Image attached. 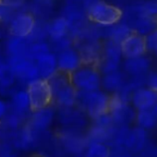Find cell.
<instances>
[{
	"instance_id": "6da1fadb",
	"label": "cell",
	"mask_w": 157,
	"mask_h": 157,
	"mask_svg": "<svg viewBox=\"0 0 157 157\" xmlns=\"http://www.w3.org/2000/svg\"><path fill=\"white\" fill-rule=\"evenodd\" d=\"M111 94L103 89L93 92H78L77 106L92 120L109 112Z\"/></svg>"
},
{
	"instance_id": "7a4b0ae2",
	"label": "cell",
	"mask_w": 157,
	"mask_h": 157,
	"mask_svg": "<svg viewBox=\"0 0 157 157\" xmlns=\"http://www.w3.org/2000/svg\"><path fill=\"white\" fill-rule=\"evenodd\" d=\"M86 14L91 21L102 27L115 25L120 22L123 17V12L117 6L104 0L89 1L86 6Z\"/></svg>"
},
{
	"instance_id": "3957f363",
	"label": "cell",
	"mask_w": 157,
	"mask_h": 157,
	"mask_svg": "<svg viewBox=\"0 0 157 157\" xmlns=\"http://www.w3.org/2000/svg\"><path fill=\"white\" fill-rule=\"evenodd\" d=\"M52 88L54 102L59 108L77 106L78 91L73 86L69 75L58 71L49 80Z\"/></svg>"
},
{
	"instance_id": "277c9868",
	"label": "cell",
	"mask_w": 157,
	"mask_h": 157,
	"mask_svg": "<svg viewBox=\"0 0 157 157\" xmlns=\"http://www.w3.org/2000/svg\"><path fill=\"white\" fill-rule=\"evenodd\" d=\"M69 77L78 92H93L102 89L103 74L98 66L83 64Z\"/></svg>"
},
{
	"instance_id": "5b68a950",
	"label": "cell",
	"mask_w": 157,
	"mask_h": 157,
	"mask_svg": "<svg viewBox=\"0 0 157 157\" xmlns=\"http://www.w3.org/2000/svg\"><path fill=\"white\" fill-rule=\"evenodd\" d=\"M117 125L111 115L105 113L94 119L86 130L88 142H103L110 144Z\"/></svg>"
},
{
	"instance_id": "8992f818",
	"label": "cell",
	"mask_w": 157,
	"mask_h": 157,
	"mask_svg": "<svg viewBox=\"0 0 157 157\" xmlns=\"http://www.w3.org/2000/svg\"><path fill=\"white\" fill-rule=\"evenodd\" d=\"M26 91L29 95L31 111L33 113L51 106L54 103L52 88L47 80L41 78H37L28 84Z\"/></svg>"
},
{
	"instance_id": "52a82bcc",
	"label": "cell",
	"mask_w": 157,
	"mask_h": 157,
	"mask_svg": "<svg viewBox=\"0 0 157 157\" xmlns=\"http://www.w3.org/2000/svg\"><path fill=\"white\" fill-rule=\"evenodd\" d=\"M58 140L60 146L69 157H83L88 145L86 131L62 128Z\"/></svg>"
},
{
	"instance_id": "ba28073f",
	"label": "cell",
	"mask_w": 157,
	"mask_h": 157,
	"mask_svg": "<svg viewBox=\"0 0 157 157\" xmlns=\"http://www.w3.org/2000/svg\"><path fill=\"white\" fill-rule=\"evenodd\" d=\"M122 51L120 44L107 40L103 45L101 60L98 64V67L102 74H107L120 69L122 64Z\"/></svg>"
},
{
	"instance_id": "9c48e42d",
	"label": "cell",
	"mask_w": 157,
	"mask_h": 157,
	"mask_svg": "<svg viewBox=\"0 0 157 157\" xmlns=\"http://www.w3.org/2000/svg\"><path fill=\"white\" fill-rule=\"evenodd\" d=\"M8 64L15 77L28 84L40 78L36 62L28 56L9 57Z\"/></svg>"
},
{
	"instance_id": "30bf717a",
	"label": "cell",
	"mask_w": 157,
	"mask_h": 157,
	"mask_svg": "<svg viewBox=\"0 0 157 157\" xmlns=\"http://www.w3.org/2000/svg\"><path fill=\"white\" fill-rule=\"evenodd\" d=\"M57 117L62 128L85 131L88 127V116L78 106L59 108Z\"/></svg>"
},
{
	"instance_id": "8fae6325",
	"label": "cell",
	"mask_w": 157,
	"mask_h": 157,
	"mask_svg": "<svg viewBox=\"0 0 157 157\" xmlns=\"http://www.w3.org/2000/svg\"><path fill=\"white\" fill-rule=\"evenodd\" d=\"M109 114L117 126H131L135 123L137 111L131 103L124 102L116 95H111Z\"/></svg>"
},
{
	"instance_id": "7c38bea8",
	"label": "cell",
	"mask_w": 157,
	"mask_h": 157,
	"mask_svg": "<svg viewBox=\"0 0 157 157\" xmlns=\"http://www.w3.org/2000/svg\"><path fill=\"white\" fill-rule=\"evenodd\" d=\"M36 22L37 21L33 13L20 11L9 23L10 35L21 38H29L36 25Z\"/></svg>"
},
{
	"instance_id": "4fadbf2b",
	"label": "cell",
	"mask_w": 157,
	"mask_h": 157,
	"mask_svg": "<svg viewBox=\"0 0 157 157\" xmlns=\"http://www.w3.org/2000/svg\"><path fill=\"white\" fill-rule=\"evenodd\" d=\"M57 65L58 71L65 73L67 75H71L78 68L83 65L81 54L77 48H67L57 55Z\"/></svg>"
},
{
	"instance_id": "5bb4252c",
	"label": "cell",
	"mask_w": 157,
	"mask_h": 157,
	"mask_svg": "<svg viewBox=\"0 0 157 157\" xmlns=\"http://www.w3.org/2000/svg\"><path fill=\"white\" fill-rule=\"evenodd\" d=\"M131 23L128 25L133 32L146 36L155 29H157V19L143 14L139 7L133 9V11L129 15Z\"/></svg>"
},
{
	"instance_id": "9a60e30c",
	"label": "cell",
	"mask_w": 157,
	"mask_h": 157,
	"mask_svg": "<svg viewBox=\"0 0 157 157\" xmlns=\"http://www.w3.org/2000/svg\"><path fill=\"white\" fill-rule=\"evenodd\" d=\"M121 51L123 57L133 58L141 56H145L147 50L145 36H142L135 32H133L121 44Z\"/></svg>"
},
{
	"instance_id": "2e32d148",
	"label": "cell",
	"mask_w": 157,
	"mask_h": 157,
	"mask_svg": "<svg viewBox=\"0 0 157 157\" xmlns=\"http://www.w3.org/2000/svg\"><path fill=\"white\" fill-rule=\"evenodd\" d=\"M149 144V134L147 130L137 126L130 127L125 147L132 154L141 153Z\"/></svg>"
},
{
	"instance_id": "e0dca14e",
	"label": "cell",
	"mask_w": 157,
	"mask_h": 157,
	"mask_svg": "<svg viewBox=\"0 0 157 157\" xmlns=\"http://www.w3.org/2000/svg\"><path fill=\"white\" fill-rule=\"evenodd\" d=\"M130 103L136 111L152 110L157 104V94L149 86H144L133 93Z\"/></svg>"
},
{
	"instance_id": "ac0fdd59",
	"label": "cell",
	"mask_w": 157,
	"mask_h": 157,
	"mask_svg": "<svg viewBox=\"0 0 157 157\" xmlns=\"http://www.w3.org/2000/svg\"><path fill=\"white\" fill-rule=\"evenodd\" d=\"M123 72L127 77L144 76L150 74L151 61L145 56H138L133 58H127L122 64Z\"/></svg>"
},
{
	"instance_id": "d6986e66",
	"label": "cell",
	"mask_w": 157,
	"mask_h": 157,
	"mask_svg": "<svg viewBox=\"0 0 157 157\" xmlns=\"http://www.w3.org/2000/svg\"><path fill=\"white\" fill-rule=\"evenodd\" d=\"M35 62L39 71V76L44 80L49 81L58 72L57 56L53 52H49L44 55Z\"/></svg>"
},
{
	"instance_id": "ffe728a7",
	"label": "cell",
	"mask_w": 157,
	"mask_h": 157,
	"mask_svg": "<svg viewBox=\"0 0 157 157\" xmlns=\"http://www.w3.org/2000/svg\"><path fill=\"white\" fill-rule=\"evenodd\" d=\"M127 75L123 70H117L107 74H104L102 78V89L109 94L118 93L127 82Z\"/></svg>"
},
{
	"instance_id": "44dd1931",
	"label": "cell",
	"mask_w": 157,
	"mask_h": 157,
	"mask_svg": "<svg viewBox=\"0 0 157 157\" xmlns=\"http://www.w3.org/2000/svg\"><path fill=\"white\" fill-rule=\"evenodd\" d=\"M56 111L51 106L35 111L32 117L30 127L38 132H43L52 125L56 117Z\"/></svg>"
},
{
	"instance_id": "7402d4cb",
	"label": "cell",
	"mask_w": 157,
	"mask_h": 157,
	"mask_svg": "<svg viewBox=\"0 0 157 157\" xmlns=\"http://www.w3.org/2000/svg\"><path fill=\"white\" fill-rule=\"evenodd\" d=\"M31 41L28 38H21L10 35L6 43V51L9 57L28 56Z\"/></svg>"
},
{
	"instance_id": "603a6c76",
	"label": "cell",
	"mask_w": 157,
	"mask_h": 157,
	"mask_svg": "<svg viewBox=\"0 0 157 157\" xmlns=\"http://www.w3.org/2000/svg\"><path fill=\"white\" fill-rule=\"evenodd\" d=\"M47 33L50 39L57 41L68 36L69 25L65 17H58L53 20L47 26Z\"/></svg>"
},
{
	"instance_id": "cb8c5ba5",
	"label": "cell",
	"mask_w": 157,
	"mask_h": 157,
	"mask_svg": "<svg viewBox=\"0 0 157 157\" xmlns=\"http://www.w3.org/2000/svg\"><path fill=\"white\" fill-rule=\"evenodd\" d=\"M107 28L108 40H111L118 44H121L133 33L132 29L124 22H118Z\"/></svg>"
},
{
	"instance_id": "d4e9b609",
	"label": "cell",
	"mask_w": 157,
	"mask_h": 157,
	"mask_svg": "<svg viewBox=\"0 0 157 157\" xmlns=\"http://www.w3.org/2000/svg\"><path fill=\"white\" fill-rule=\"evenodd\" d=\"M135 126L141 128L148 132L152 130L157 126V118L152 110L137 111L135 118Z\"/></svg>"
},
{
	"instance_id": "484cf974",
	"label": "cell",
	"mask_w": 157,
	"mask_h": 157,
	"mask_svg": "<svg viewBox=\"0 0 157 157\" xmlns=\"http://www.w3.org/2000/svg\"><path fill=\"white\" fill-rule=\"evenodd\" d=\"M111 147L103 142H88L83 157H108Z\"/></svg>"
},
{
	"instance_id": "4316f807",
	"label": "cell",
	"mask_w": 157,
	"mask_h": 157,
	"mask_svg": "<svg viewBox=\"0 0 157 157\" xmlns=\"http://www.w3.org/2000/svg\"><path fill=\"white\" fill-rule=\"evenodd\" d=\"M52 52L51 47L48 44H46L44 41H39V42H31V45L28 52V57L31 59L36 61L38 58L43 56L44 55Z\"/></svg>"
},
{
	"instance_id": "83f0119b",
	"label": "cell",
	"mask_w": 157,
	"mask_h": 157,
	"mask_svg": "<svg viewBox=\"0 0 157 157\" xmlns=\"http://www.w3.org/2000/svg\"><path fill=\"white\" fill-rule=\"evenodd\" d=\"M13 104L16 110L19 113H23L28 109L31 110L30 99L27 91H21L18 92L13 97Z\"/></svg>"
},
{
	"instance_id": "f1b7e54d",
	"label": "cell",
	"mask_w": 157,
	"mask_h": 157,
	"mask_svg": "<svg viewBox=\"0 0 157 157\" xmlns=\"http://www.w3.org/2000/svg\"><path fill=\"white\" fill-rule=\"evenodd\" d=\"M17 10H18L12 8L11 6L2 1L0 3V22L10 23L13 19V17L18 13Z\"/></svg>"
},
{
	"instance_id": "f546056e",
	"label": "cell",
	"mask_w": 157,
	"mask_h": 157,
	"mask_svg": "<svg viewBox=\"0 0 157 157\" xmlns=\"http://www.w3.org/2000/svg\"><path fill=\"white\" fill-rule=\"evenodd\" d=\"M139 9L143 14L157 19V0L145 2L139 6Z\"/></svg>"
},
{
	"instance_id": "4dcf8cb0",
	"label": "cell",
	"mask_w": 157,
	"mask_h": 157,
	"mask_svg": "<svg viewBox=\"0 0 157 157\" xmlns=\"http://www.w3.org/2000/svg\"><path fill=\"white\" fill-rule=\"evenodd\" d=\"M145 42L148 51L157 53V29L145 36Z\"/></svg>"
},
{
	"instance_id": "1f68e13d",
	"label": "cell",
	"mask_w": 157,
	"mask_h": 157,
	"mask_svg": "<svg viewBox=\"0 0 157 157\" xmlns=\"http://www.w3.org/2000/svg\"><path fill=\"white\" fill-rule=\"evenodd\" d=\"M132 153L125 147H111L108 157H130Z\"/></svg>"
},
{
	"instance_id": "d6a6232c",
	"label": "cell",
	"mask_w": 157,
	"mask_h": 157,
	"mask_svg": "<svg viewBox=\"0 0 157 157\" xmlns=\"http://www.w3.org/2000/svg\"><path fill=\"white\" fill-rule=\"evenodd\" d=\"M140 154L143 157H157V145L149 144Z\"/></svg>"
},
{
	"instance_id": "836d02e7",
	"label": "cell",
	"mask_w": 157,
	"mask_h": 157,
	"mask_svg": "<svg viewBox=\"0 0 157 157\" xmlns=\"http://www.w3.org/2000/svg\"><path fill=\"white\" fill-rule=\"evenodd\" d=\"M53 0H34V8L36 10H44L47 7H50Z\"/></svg>"
},
{
	"instance_id": "e575fe53",
	"label": "cell",
	"mask_w": 157,
	"mask_h": 157,
	"mask_svg": "<svg viewBox=\"0 0 157 157\" xmlns=\"http://www.w3.org/2000/svg\"><path fill=\"white\" fill-rule=\"evenodd\" d=\"M150 88H151L157 94V72L150 73L148 77V84Z\"/></svg>"
},
{
	"instance_id": "d590c367",
	"label": "cell",
	"mask_w": 157,
	"mask_h": 157,
	"mask_svg": "<svg viewBox=\"0 0 157 157\" xmlns=\"http://www.w3.org/2000/svg\"><path fill=\"white\" fill-rule=\"evenodd\" d=\"M3 2H5L6 4L11 6L12 8L16 9V10H19L24 3L25 0H2Z\"/></svg>"
},
{
	"instance_id": "8d00e7d4",
	"label": "cell",
	"mask_w": 157,
	"mask_h": 157,
	"mask_svg": "<svg viewBox=\"0 0 157 157\" xmlns=\"http://www.w3.org/2000/svg\"><path fill=\"white\" fill-rule=\"evenodd\" d=\"M6 111H7V106H6V104L0 100V120L1 118L5 116L6 114Z\"/></svg>"
},
{
	"instance_id": "74e56055",
	"label": "cell",
	"mask_w": 157,
	"mask_h": 157,
	"mask_svg": "<svg viewBox=\"0 0 157 157\" xmlns=\"http://www.w3.org/2000/svg\"><path fill=\"white\" fill-rule=\"evenodd\" d=\"M152 111H153V113H154V115H155V117H156V118H157V104H156V105L153 107Z\"/></svg>"
},
{
	"instance_id": "f35d334b",
	"label": "cell",
	"mask_w": 157,
	"mask_h": 157,
	"mask_svg": "<svg viewBox=\"0 0 157 157\" xmlns=\"http://www.w3.org/2000/svg\"><path fill=\"white\" fill-rule=\"evenodd\" d=\"M130 157H143V156L140 153V154H132Z\"/></svg>"
},
{
	"instance_id": "ab89813d",
	"label": "cell",
	"mask_w": 157,
	"mask_h": 157,
	"mask_svg": "<svg viewBox=\"0 0 157 157\" xmlns=\"http://www.w3.org/2000/svg\"><path fill=\"white\" fill-rule=\"evenodd\" d=\"M2 2V0H0V3H1Z\"/></svg>"
}]
</instances>
